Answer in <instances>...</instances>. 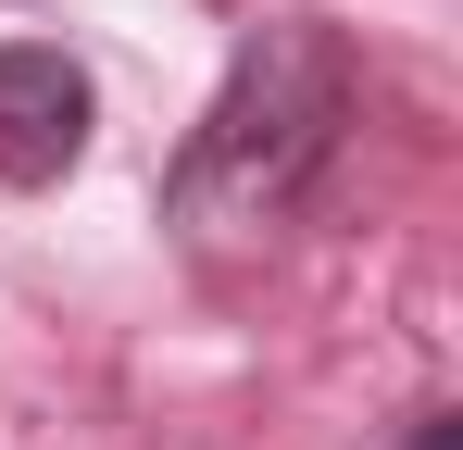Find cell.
<instances>
[{"label":"cell","instance_id":"6da1fadb","mask_svg":"<svg viewBox=\"0 0 463 450\" xmlns=\"http://www.w3.org/2000/svg\"><path fill=\"white\" fill-rule=\"evenodd\" d=\"M351 126H364V51L326 13L238 25L226 88L201 100V126L163 163V225H188V238H276L288 213L326 201Z\"/></svg>","mask_w":463,"mask_h":450},{"label":"cell","instance_id":"7a4b0ae2","mask_svg":"<svg viewBox=\"0 0 463 450\" xmlns=\"http://www.w3.org/2000/svg\"><path fill=\"white\" fill-rule=\"evenodd\" d=\"M88 126H100V88H88L76 51L51 38H0V188H51L88 163Z\"/></svg>","mask_w":463,"mask_h":450},{"label":"cell","instance_id":"3957f363","mask_svg":"<svg viewBox=\"0 0 463 450\" xmlns=\"http://www.w3.org/2000/svg\"><path fill=\"white\" fill-rule=\"evenodd\" d=\"M413 450H451V413H413Z\"/></svg>","mask_w":463,"mask_h":450}]
</instances>
